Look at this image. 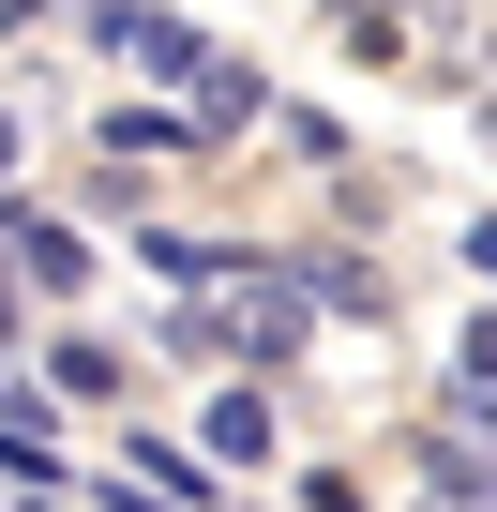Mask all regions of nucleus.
I'll use <instances>...</instances> for the list:
<instances>
[{"mask_svg":"<svg viewBox=\"0 0 497 512\" xmlns=\"http://www.w3.org/2000/svg\"><path fill=\"white\" fill-rule=\"evenodd\" d=\"M0 241H31V287H46V302L91 287V226H0Z\"/></svg>","mask_w":497,"mask_h":512,"instance_id":"nucleus-2","label":"nucleus"},{"mask_svg":"<svg viewBox=\"0 0 497 512\" xmlns=\"http://www.w3.org/2000/svg\"><path fill=\"white\" fill-rule=\"evenodd\" d=\"M467 256H482V287H497V226H467Z\"/></svg>","mask_w":497,"mask_h":512,"instance_id":"nucleus-9","label":"nucleus"},{"mask_svg":"<svg viewBox=\"0 0 497 512\" xmlns=\"http://www.w3.org/2000/svg\"><path fill=\"white\" fill-rule=\"evenodd\" d=\"M181 136H196V121H166V106H121V121H106V151H121V166H136V151H181Z\"/></svg>","mask_w":497,"mask_h":512,"instance_id":"nucleus-8","label":"nucleus"},{"mask_svg":"<svg viewBox=\"0 0 497 512\" xmlns=\"http://www.w3.org/2000/svg\"><path fill=\"white\" fill-rule=\"evenodd\" d=\"M211 482H196V452H166V437H136V467H121V512H196Z\"/></svg>","mask_w":497,"mask_h":512,"instance_id":"nucleus-1","label":"nucleus"},{"mask_svg":"<svg viewBox=\"0 0 497 512\" xmlns=\"http://www.w3.org/2000/svg\"><path fill=\"white\" fill-rule=\"evenodd\" d=\"M106 46H121L136 76H196V31H181V16H106Z\"/></svg>","mask_w":497,"mask_h":512,"instance_id":"nucleus-4","label":"nucleus"},{"mask_svg":"<svg viewBox=\"0 0 497 512\" xmlns=\"http://www.w3.org/2000/svg\"><path fill=\"white\" fill-rule=\"evenodd\" d=\"M181 106H196V136H226L241 106H257V76H241V61H211V46H196V76H181Z\"/></svg>","mask_w":497,"mask_h":512,"instance_id":"nucleus-5","label":"nucleus"},{"mask_svg":"<svg viewBox=\"0 0 497 512\" xmlns=\"http://www.w3.org/2000/svg\"><path fill=\"white\" fill-rule=\"evenodd\" d=\"M0 317H16V287H0Z\"/></svg>","mask_w":497,"mask_h":512,"instance_id":"nucleus-12","label":"nucleus"},{"mask_svg":"<svg viewBox=\"0 0 497 512\" xmlns=\"http://www.w3.org/2000/svg\"><path fill=\"white\" fill-rule=\"evenodd\" d=\"M31 16H46V0H0V31H31Z\"/></svg>","mask_w":497,"mask_h":512,"instance_id":"nucleus-10","label":"nucleus"},{"mask_svg":"<svg viewBox=\"0 0 497 512\" xmlns=\"http://www.w3.org/2000/svg\"><path fill=\"white\" fill-rule=\"evenodd\" d=\"M211 452H226V467H272V392H226V407H211Z\"/></svg>","mask_w":497,"mask_h":512,"instance_id":"nucleus-6","label":"nucleus"},{"mask_svg":"<svg viewBox=\"0 0 497 512\" xmlns=\"http://www.w3.org/2000/svg\"><path fill=\"white\" fill-rule=\"evenodd\" d=\"M287 287H302V302H332V317H392V287L362 272V256H302Z\"/></svg>","mask_w":497,"mask_h":512,"instance_id":"nucleus-3","label":"nucleus"},{"mask_svg":"<svg viewBox=\"0 0 497 512\" xmlns=\"http://www.w3.org/2000/svg\"><path fill=\"white\" fill-rule=\"evenodd\" d=\"M0 166H16V121H0Z\"/></svg>","mask_w":497,"mask_h":512,"instance_id":"nucleus-11","label":"nucleus"},{"mask_svg":"<svg viewBox=\"0 0 497 512\" xmlns=\"http://www.w3.org/2000/svg\"><path fill=\"white\" fill-rule=\"evenodd\" d=\"M452 422H497V317L452 347Z\"/></svg>","mask_w":497,"mask_h":512,"instance_id":"nucleus-7","label":"nucleus"}]
</instances>
